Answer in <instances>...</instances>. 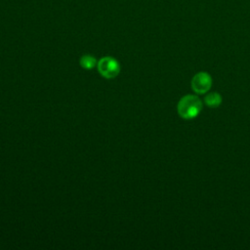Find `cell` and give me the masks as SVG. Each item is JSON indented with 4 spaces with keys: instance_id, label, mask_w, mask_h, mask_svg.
<instances>
[{
    "instance_id": "3957f363",
    "label": "cell",
    "mask_w": 250,
    "mask_h": 250,
    "mask_svg": "<svg viewBox=\"0 0 250 250\" xmlns=\"http://www.w3.org/2000/svg\"><path fill=\"white\" fill-rule=\"evenodd\" d=\"M212 86V77L208 72L200 71L191 79V89L194 93L203 95L207 93Z\"/></svg>"
},
{
    "instance_id": "5b68a950",
    "label": "cell",
    "mask_w": 250,
    "mask_h": 250,
    "mask_svg": "<svg viewBox=\"0 0 250 250\" xmlns=\"http://www.w3.org/2000/svg\"><path fill=\"white\" fill-rule=\"evenodd\" d=\"M97 61L93 56L84 55L80 58V65L85 69H91L97 64Z\"/></svg>"
},
{
    "instance_id": "6da1fadb",
    "label": "cell",
    "mask_w": 250,
    "mask_h": 250,
    "mask_svg": "<svg viewBox=\"0 0 250 250\" xmlns=\"http://www.w3.org/2000/svg\"><path fill=\"white\" fill-rule=\"evenodd\" d=\"M202 110V101L195 95L184 96L177 104V111L180 117L190 120L199 115Z\"/></svg>"
},
{
    "instance_id": "7a4b0ae2",
    "label": "cell",
    "mask_w": 250,
    "mask_h": 250,
    "mask_svg": "<svg viewBox=\"0 0 250 250\" xmlns=\"http://www.w3.org/2000/svg\"><path fill=\"white\" fill-rule=\"evenodd\" d=\"M97 66H98V71L101 73V75L107 79L114 78L120 72V64L112 57L102 58L98 62Z\"/></svg>"
},
{
    "instance_id": "277c9868",
    "label": "cell",
    "mask_w": 250,
    "mask_h": 250,
    "mask_svg": "<svg viewBox=\"0 0 250 250\" xmlns=\"http://www.w3.org/2000/svg\"><path fill=\"white\" fill-rule=\"evenodd\" d=\"M222 101H223L222 96L217 92L208 93L204 98L205 104L209 107H212V108L218 107L222 104Z\"/></svg>"
}]
</instances>
